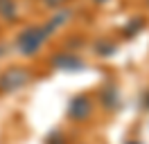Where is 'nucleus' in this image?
I'll use <instances>...</instances> for the list:
<instances>
[{"label":"nucleus","instance_id":"1a4fd4ad","mask_svg":"<svg viewBox=\"0 0 149 144\" xmlns=\"http://www.w3.org/2000/svg\"><path fill=\"white\" fill-rule=\"evenodd\" d=\"M0 18L7 23L18 20V2L16 0H0Z\"/></svg>","mask_w":149,"mask_h":144},{"label":"nucleus","instance_id":"f8f14e48","mask_svg":"<svg viewBox=\"0 0 149 144\" xmlns=\"http://www.w3.org/2000/svg\"><path fill=\"white\" fill-rule=\"evenodd\" d=\"M45 144H65V142L61 140V135H56V133H54V135H52V137H50Z\"/></svg>","mask_w":149,"mask_h":144},{"label":"nucleus","instance_id":"2eb2a0df","mask_svg":"<svg viewBox=\"0 0 149 144\" xmlns=\"http://www.w3.org/2000/svg\"><path fill=\"white\" fill-rule=\"evenodd\" d=\"M127 144H140V142H136V140H129V142H127Z\"/></svg>","mask_w":149,"mask_h":144},{"label":"nucleus","instance_id":"4468645a","mask_svg":"<svg viewBox=\"0 0 149 144\" xmlns=\"http://www.w3.org/2000/svg\"><path fill=\"white\" fill-rule=\"evenodd\" d=\"M5 54H7V47H5V45H0V56H5Z\"/></svg>","mask_w":149,"mask_h":144},{"label":"nucleus","instance_id":"9d476101","mask_svg":"<svg viewBox=\"0 0 149 144\" xmlns=\"http://www.w3.org/2000/svg\"><path fill=\"white\" fill-rule=\"evenodd\" d=\"M70 0H41V5L43 7H47V9H61V7H65Z\"/></svg>","mask_w":149,"mask_h":144},{"label":"nucleus","instance_id":"39448f33","mask_svg":"<svg viewBox=\"0 0 149 144\" xmlns=\"http://www.w3.org/2000/svg\"><path fill=\"white\" fill-rule=\"evenodd\" d=\"M72 16H74V11L72 9H68V7H61V9H54V14L47 18V23H43L45 25V29L50 32V34L54 36L61 27H65L70 20H72Z\"/></svg>","mask_w":149,"mask_h":144},{"label":"nucleus","instance_id":"dca6fc26","mask_svg":"<svg viewBox=\"0 0 149 144\" xmlns=\"http://www.w3.org/2000/svg\"><path fill=\"white\" fill-rule=\"evenodd\" d=\"M145 2H147V7H149V0H145Z\"/></svg>","mask_w":149,"mask_h":144},{"label":"nucleus","instance_id":"20e7f679","mask_svg":"<svg viewBox=\"0 0 149 144\" xmlns=\"http://www.w3.org/2000/svg\"><path fill=\"white\" fill-rule=\"evenodd\" d=\"M93 115V99L88 95H74L68 101V117L72 122H86Z\"/></svg>","mask_w":149,"mask_h":144},{"label":"nucleus","instance_id":"7ed1b4c3","mask_svg":"<svg viewBox=\"0 0 149 144\" xmlns=\"http://www.w3.org/2000/svg\"><path fill=\"white\" fill-rule=\"evenodd\" d=\"M50 65L56 68L59 72H81V70H86L84 59H81L77 52H68V50L56 52L54 56L50 59Z\"/></svg>","mask_w":149,"mask_h":144},{"label":"nucleus","instance_id":"0eeeda50","mask_svg":"<svg viewBox=\"0 0 149 144\" xmlns=\"http://www.w3.org/2000/svg\"><path fill=\"white\" fill-rule=\"evenodd\" d=\"M100 101H102V106L106 110H118V106H120V90L115 86H104L100 90Z\"/></svg>","mask_w":149,"mask_h":144},{"label":"nucleus","instance_id":"423d86ee","mask_svg":"<svg viewBox=\"0 0 149 144\" xmlns=\"http://www.w3.org/2000/svg\"><path fill=\"white\" fill-rule=\"evenodd\" d=\"M91 47H93V54L100 56V59H109V56L118 54V43H113L111 38H106V36H97Z\"/></svg>","mask_w":149,"mask_h":144},{"label":"nucleus","instance_id":"9b49d317","mask_svg":"<svg viewBox=\"0 0 149 144\" xmlns=\"http://www.w3.org/2000/svg\"><path fill=\"white\" fill-rule=\"evenodd\" d=\"M84 43L86 41L81 38V36H74V38H68V41H65V45H68V47H74V50H79Z\"/></svg>","mask_w":149,"mask_h":144},{"label":"nucleus","instance_id":"ddd939ff","mask_svg":"<svg viewBox=\"0 0 149 144\" xmlns=\"http://www.w3.org/2000/svg\"><path fill=\"white\" fill-rule=\"evenodd\" d=\"M95 5H106V2H111V0H93Z\"/></svg>","mask_w":149,"mask_h":144},{"label":"nucleus","instance_id":"f03ea898","mask_svg":"<svg viewBox=\"0 0 149 144\" xmlns=\"http://www.w3.org/2000/svg\"><path fill=\"white\" fill-rule=\"evenodd\" d=\"M32 70L29 68H20V65H11L7 70L0 72V92L11 95V92H18V90L27 88L32 83Z\"/></svg>","mask_w":149,"mask_h":144},{"label":"nucleus","instance_id":"6e6552de","mask_svg":"<svg viewBox=\"0 0 149 144\" xmlns=\"http://www.w3.org/2000/svg\"><path fill=\"white\" fill-rule=\"evenodd\" d=\"M147 27V18L145 16H133V18H129L127 20V25L122 27V38H127V41H131V38H136V36L142 32Z\"/></svg>","mask_w":149,"mask_h":144},{"label":"nucleus","instance_id":"f257e3e1","mask_svg":"<svg viewBox=\"0 0 149 144\" xmlns=\"http://www.w3.org/2000/svg\"><path fill=\"white\" fill-rule=\"evenodd\" d=\"M50 36L52 34L45 29V25H27L25 29H20L18 36H16V50H18V54L32 59V56H36L45 47Z\"/></svg>","mask_w":149,"mask_h":144}]
</instances>
